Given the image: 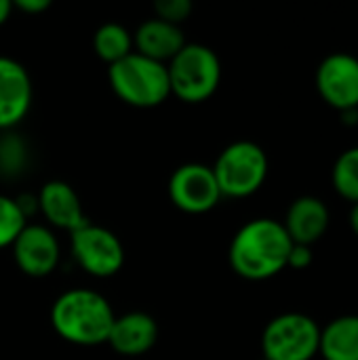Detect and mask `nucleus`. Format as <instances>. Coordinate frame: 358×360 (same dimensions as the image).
I'll use <instances>...</instances> for the list:
<instances>
[{
	"label": "nucleus",
	"instance_id": "nucleus-1",
	"mask_svg": "<svg viewBox=\"0 0 358 360\" xmlns=\"http://www.w3.org/2000/svg\"><path fill=\"white\" fill-rule=\"evenodd\" d=\"M291 238L281 221L257 217L247 221L230 243V266L247 281H266L287 268Z\"/></svg>",
	"mask_w": 358,
	"mask_h": 360
},
{
	"label": "nucleus",
	"instance_id": "nucleus-2",
	"mask_svg": "<svg viewBox=\"0 0 358 360\" xmlns=\"http://www.w3.org/2000/svg\"><path fill=\"white\" fill-rule=\"evenodd\" d=\"M110 302L91 289H70L61 293L51 308V325L55 333L76 346L108 344L114 325Z\"/></svg>",
	"mask_w": 358,
	"mask_h": 360
},
{
	"label": "nucleus",
	"instance_id": "nucleus-3",
	"mask_svg": "<svg viewBox=\"0 0 358 360\" xmlns=\"http://www.w3.org/2000/svg\"><path fill=\"white\" fill-rule=\"evenodd\" d=\"M108 80L116 97L133 108H156L171 95L167 63L137 51L108 68Z\"/></svg>",
	"mask_w": 358,
	"mask_h": 360
},
{
	"label": "nucleus",
	"instance_id": "nucleus-4",
	"mask_svg": "<svg viewBox=\"0 0 358 360\" xmlns=\"http://www.w3.org/2000/svg\"><path fill=\"white\" fill-rule=\"evenodd\" d=\"M171 93L188 103L207 101L222 82V61L217 53L198 42L186 46L167 63Z\"/></svg>",
	"mask_w": 358,
	"mask_h": 360
},
{
	"label": "nucleus",
	"instance_id": "nucleus-5",
	"mask_svg": "<svg viewBox=\"0 0 358 360\" xmlns=\"http://www.w3.org/2000/svg\"><path fill=\"white\" fill-rule=\"evenodd\" d=\"M268 156L262 146L249 139L230 143L217 156L213 175L222 196L245 198L255 194L268 177Z\"/></svg>",
	"mask_w": 358,
	"mask_h": 360
},
{
	"label": "nucleus",
	"instance_id": "nucleus-6",
	"mask_svg": "<svg viewBox=\"0 0 358 360\" xmlns=\"http://www.w3.org/2000/svg\"><path fill=\"white\" fill-rule=\"evenodd\" d=\"M321 327L302 312L274 316L262 333V352L266 360H312L319 354Z\"/></svg>",
	"mask_w": 358,
	"mask_h": 360
},
{
	"label": "nucleus",
	"instance_id": "nucleus-7",
	"mask_svg": "<svg viewBox=\"0 0 358 360\" xmlns=\"http://www.w3.org/2000/svg\"><path fill=\"white\" fill-rule=\"evenodd\" d=\"M72 253L84 272L97 278L114 276L124 266V247L120 238L103 226L87 221L72 232Z\"/></svg>",
	"mask_w": 358,
	"mask_h": 360
},
{
	"label": "nucleus",
	"instance_id": "nucleus-8",
	"mask_svg": "<svg viewBox=\"0 0 358 360\" xmlns=\"http://www.w3.org/2000/svg\"><path fill=\"white\" fill-rule=\"evenodd\" d=\"M169 196L177 209L198 215L217 207L222 192L211 167L188 162L173 171L169 179Z\"/></svg>",
	"mask_w": 358,
	"mask_h": 360
},
{
	"label": "nucleus",
	"instance_id": "nucleus-9",
	"mask_svg": "<svg viewBox=\"0 0 358 360\" xmlns=\"http://www.w3.org/2000/svg\"><path fill=\"white\" fill-rule=\"evenodd\" d=\"M317 91L323 101L340 112L358 110V57L331 53L317 68Z\"/></svg>",
	"mask_w": 358,
	"mask_h": 360
},
{
	"label": "nucleus",
	"instance_id": "nucleus-10",
	"mask_svg": "<svg viewBox=\"0 0 358 360\" xmlns=\"http://www.w3.org/2000/svg\"><path fill=\"white\" fill-rule=\"evenodd\" d=\"M11 247L19 270L27 276H49L59 264V243L46 226L27 224Z\"/></svg>",
	"mask_w": 358,
	"mask_h": 360
},
{
	"label": "nucleus",
	"instance_id": "nucleus-11",
	"mask_svg": "<svg viewBox=\"0 0 358 360\" xmlns=\"http://www.w3.org/2000/svg\"><path fill=\"white\" fill-rule=\"evenodd\" d=\"M32 97L34 86L23 63L0 55V129L19 124L32 108Z\"/></svg>",
	"mask_w": 358,
	"mask_h": 360
},
{
	"label": "nucleus",
	"instance_id": "nucleus-12",
	"mask_svg": "<svg viewBox=\"0 0 358 360\" xmlns=\"http://www.w3.org/2000/svg\"><path fill=\"white\" fill-rule=\"evenodd\" d=\"M281 224L293 245L312 247L327 234L331 213L319 196H300L289 205L285 221Z\"/></svg>",
	"mask_w": 358,
	"mask_h": 360
},
{
	"label": "nucleus",
	"instance_id": "nucleus-13",
	"mask_svg": "<svg viewBox=\"0 0 358 360\" xmlns=\"http://www.w3.org/2000/svg\"><path fill=\"white\" fill-rule=\"evenodd\" d=\"M38 207L51 226L68 230L70 234L89 221L84 211H82V205H80L76 190L70 184L59 181V179L46 181L40 188Z\"/></svg>",
	"mask_w": 358,
	"mask_h": 360
},
{
	"label": "nucleus",
	"instance_id": "nucleus-14",
	"mask_svg": "<svg viewBox=\"0 0 358 360\" xmlns=\"http://www.w3.org/2000/svg\"><path fill=\"white\" fill-rule=\"evenodd\" d=\"M158 325L146 312H129L114 319L108 344L122 356H141L154 348Z\"/></svg>",
	"mask_w": 358,
	"mask_h": 360
},
{
	"label": "nucleus",
	"instance_id": "nucleus-15",
	"mask_svg": "<svg viewBox=\"0 0 358 360\" xmlns=\"http://www.w3.org/2000/svg\"><path fill=\"white\" fill-rule=\"evenodd\" d=\"M133 44L137 46V53L154 61L169 63L186 46V36L179 25L152 17L137 27Z\"/></svg>",
	"mask_w": 358,
	"mask_h": 360
},
{
	"label": "nucleus",
	"instance_id": "nucleus-16",
	"mask_svg": "<svg viewBox=\"0 0 358 360\" xmlns=\"http://www.w3.org/2000/svg\"><path fill=\"white\" fill-rule=\"evenodd\" d=\"M319 354L325 360H358V314H344L321 329Z\"/></svg>",
	"mask_w": 358,
	"mask_h": 360
},
{
	"label": "nucleus",
	"instance_id": "nucleus-17",
	"mask_svg": "<svg viewBox=\"0 0 358 360\" xmlns=\"http://www.w3.org/2000/svg\"><path fill=\"white\" fill-rule=\"evenodd\" d=\"M93 49L99 59L112 65L133 53V36L124 25L116 21H108L97 27L93 36Z\"/></svg>",
	"mask_w": 358,
	"mask_h": 360
},
{
	"label": "nucleus",
	"instance_id": "nucleus-18",
	"mask_svg": "<svg viewBox=\"0 0 358 360\" xmlns=\"http://www.w3.org/2000/svg\"><path fill=\"white\" fill-rule=\"evenodd\" d=\"M331 184H333L335 192H338L344 200H348V202L357 205L358 202V146L344 150V152L338 156V160H335V165H333V169H331Z\"/></svg>",
	"mask_w": 358,
	"mask_h": 360
},
{
	"label": "nucleus",
	"instance_id": "nucleus-19",
	"mask_svg": "<svg viewBox=\"0 0 358 360\" xmlns=\"http://www.w3.org/2000/svg\"><path fill=\"white\" fill-rule=\"evenodd\" d=\"M25 226L27 221L19 200L0 194V249L11 247Z\"/></svg>",
	"mask_w": 358,
	"mask_h": 360
},
{
	"label": "nucleus",
	"instance_id": "nucleus-20",
	"mask_svg": "<svg viewBox=\"0 0 358 360\" xmlns=\"http://www.w3.org/2000/svg\"><path fill=\"white\" fill-rule=\"evenodd\" d=\"M154 13L158 19L179 25L192 15V2L190 0H158L154 2Z\"/></svg>",
	"mask_w": 358,
	"mask_h": 360
},
{
	"label": "nucleus",
	"instance_id": "nucleus-21",
	"mask_svg": "<svg viewBox=\"0 0 358 360\" xmlns=\"http://www.w3.org/2000/svg\"><path fill=\"white\" fill-rule=\"evenodd\" d=\"M314 262V255H312V247H304V245H293L291 247V253H289V259H287V268H293V270H306L310 268Z\"/></svg>",
	"mask_w": 358,
	"mask_h": 360
},
{
	"label": "nucleus",
	"instance_id": "nucleus-22",
	"mask_svg": "<svg viewBox=\"0 0 358 360\" xmlns=\"http://www.w3.org/2000/svg\"><path fill=\"white\" fill-rule=\"evenodd\" d=\"M13 6L23 11V13H36L38 15V13L46 11L51 6V2L49 0H17Z\"/></svg>",
	"mask_w": 358,
	"mask_h": 360
},
{
	"label": "nucleus",
	"instance_id": "nucleus-23",
	"mask_svg": "<svg viewBox=\"0 0 358 360\" xmlns=\"http://www.w3.org/2000/svg\"><path fill=\"white\" fill-rule=\"evenodd\" d=\"M11 11H13V2H8V0H0V25L11 17Z\"/></svg>",
	"mask_w": 358,
	"mask_h": 360
},
{
	"label": "nucleus",
	"instance_id": "nucleus-24",
	"mask_svg": "<svg viewBox=\"0 0 358 360\" xmlns=\"http://www.w3.org/2000/svg\"><path fill=\"white\" fill-rule=\"evenodd\" d=\"M350 228H352L354 236L358 238V202L352 205V209H350Z\"/></svg>",
	"mask_w": 358,
	"mask_h": 360
},
{
	"label": "nucleus",
	"instance_id": "nucleus-25",
	"mask_svg": "<svg viewBox=\"0 0 358 360\" xmlns=\"http://www.w3.org/2000/svg\"><path fill=\"white\" fill-rule=\"evenodd\" d=\"M262 360H266V359H262Z\"/></svg>",
	"mask_w": 358,
	"mask_h": 360
}]
</instances>
